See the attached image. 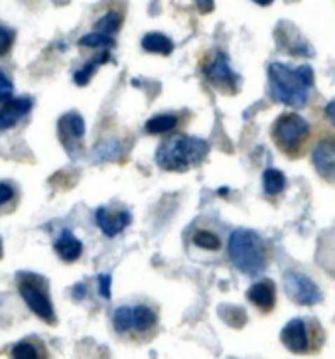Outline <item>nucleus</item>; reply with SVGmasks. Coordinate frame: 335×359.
Wrapping results in <instances>:
<instances>
[{
	"mask_svg": "<svg viewBox=\"0 0 335 359\" xmlns=\"http://www.w3.org/2000/svg\"><path fill=\"white\" fill-rule=\"evenodd\" d=\"M95 222L99 229L105 233L107 237H116L130 225L132 217L126 210H111V208H99L95 212Z\"/></svg>",
	"mask_w": 335,
	"mask_h": 359,
	"instance_id": "f8f14e48",
	"label": "nucleus"
},
{
	"mask_svg": "<svg viewBox=\"0 0 335 359\" xmlns=\"http://www.w3.org/2000/svg\"><path fill=\"white\" fill-rule=\"evenodd\" d=\"M178 125V116L176 115H158L152 116L146 123V133L150 135H164L174 130Z\"/></svg>",
	"mask_w": 335,
	"mask_h": 359,
	"instance_id": "6ab92c4d",
	"label": "nucleus"
},
{
	"mask_svg": "<svg viewBox=\"0 0 335 359\" xmlns=\"http://www.w3.org/2000/svg\"><path fill=\"white\" fill-rule=\"evenodd\" d=\"M262 186L268 196H278L286 188V176L278 168H268L262 174Z\"/></svg>",
	"mask_w": 335,
	"mask_h": 359,
	"instance_id": "f3484780",
	"label": "nucleus"
},
{
	"mask_svg": "<svg viewBox=\"0 0 335 359\" xmlns=\"http://www.w3.org/2000/svg\"><path fill=\"white\" fill-rule=\"evenodd\" d=\"M18 198H20L18 188H16L12 182H8V180H2V182H0V212L14 210Z\"/></svg>",
	"mask_w": 335,
	"mask_h": 359,
	"instance_id": "412c9836",
	"label": "nucleus"
},
{
	"mask_svg": "<svg viewBox=\"0 0 335 359\" xmlns=\"http://www.w3.org/2000/svg\"><path fill=\"white\" fill-rule=\"evenodd\" d=\"M16 286H18V294L26 302V306L30 308L42 322L50 324V326L57 322L55 308H53L52 298H50L48 278H43L42 275H36V273H18Z\"/></svg>",
	"mask_w": 335,
	"mask_h": 359,
	"instance_id": "20e7f679",
	"label": "nucleus"
},
{
	"mask_svg": "<svg viewBox=\"0 0 335 359\" xmlns=\"http://www.w3.org/2000/svg\"><path fill=\"white\" fill-rule=\"evenodd\" d=\"M14 43V30L0 24V57H4L12 50Z\"/></svg>",
	"mask_w": 335,
	"mask_h": 359,
	"instance_id": "a878e982",
	"label": "nucleus"
},
{
	"mask_svg": "<svg viewBox=\"0 0 335 359\" xmlns=\"http://www.w3.org/2000/svg\"><path fill=\"white\" fill-rule=\"evenodd\" d=\"M158 324V314L146 304L132 306V334H148L152 332ZM130 334V336H132Z\"/></svg>",
	"mask_w": 335,
	"mask_h": 359,
	"instance_id": "2eb2a0df",
	"label": "nucleus"
},
{
	"mask_svg": "<svg viewBox=\"0 0 335 359\" xmlns=\"http://www.w3.org/2000/svg\"><path fill=\"white\" fill-rule=\"evenodd\" d=\"M193 245L198 249H203V251H219L221 249V239L213 231H205V229H198L191 237Z\"/></svg>",
	"mask_w": 335,
	"mask_h": 359,
	"instance_id": "4be33fe9",
	"label": "nucleus"
},
{
	"mask_svg": "<svg viewBox=\"0 0 335 359\" xmlns=\"http://www.w3.org/2000/svg\"><path fill=\"white\" fill-rule=\"evenodd\" d=\"M142 48L150 53H160V55H170V53L174 52V43L172 40L164 36V34H146L144 38H142Z\"/></svg>",
	"mask_w": 335,
	"mask_h": 359,
	"instance_id": "dca6fc26",
	"label": "nucleus"
},
{
	"mask_svg": "<svg viewBox=\"0 0 335 359\" xmlns=\"http://www.w3.org/2000/svg\"><path fill=\"white\" fill-rule=\"evenodd\" d=\"M74 294H75V298H77V300H79V298H83V294H85V285H77L74 288Z\"/></svg>",
	"mask_w": 335,
	"mask_h": 359,
	"instance_id": "7c9ffc66",
	"label": "nucleus"
},
{
	"mask_svg": "<svg viewBox=\"0 0 335 359\" xmlns=\"http://www.w3.org/2000/svg\"><path fill=\"white\" fill-rule=\"evenodd\" d=\"M284 290L300 306H314L322 300V292L310 276L288 271L284 275Z\"/></svg>",
	"mask_w": 335,
	"mask_h": 359,
	"instance_id": "6e6552de",
	"label": "nucleus"
},
{
	"mask_svg": "<svg viewBox=\"0 0 335 359\" xmlns=\"http://www.w3.org/2000/svg\"><path fill=\"white\" fill-rule=\"evenodd\" d=\"M57 137L63 148L67 150L69 156H77L79 148L83 144L85 137V121L79 113H65V115L57 121Z\"/></svg>",
	"mask_w": 335,
	"mask_h": 359,
	"instance_id": "1a4fd4ad",
	"label": "nucleus"
},
{
	"mask_svg": "<svg viewBox=\"0 0 335 359\" xmlns=\"http://www.w3.org/2000/svg\"><path fill=\"white\" fill-rule=\"evenodd\" d=\"M12 93H14V83L11 81V77L0 69V103L11 101Z\"/></svg>",
	"mask_w": 335,
	"mask_h": 359,
	"instance_id": "bb28decb",
	"label": "nucleus"
},
{
	"mask_svg": "<svg viewBox=\"0 0 335 359\" xmlns=\"http://www.w3.org/2000/svg\"><path fill=\"white\" fill-rule=\"evenodd\" d=\"M274 144L282 150L288 156H300L304 150L306 142L310 138V125L308 121L296 113H284L276 121L273 127Z\"/></svg>",
	"mask_w": 335,
	"mask_h": 359,
	"instance_id": "39448f33",
	"label": "nucleus"
},
{
	"mask_svg": "<svg viewBox=\"0 0 335 359\" xmlns=\"http://www.w3.org/2000/svg\"><path fill=\"white\" fill-rule=\"evenodd\" d=\"M109 57H111V55H109V52H103L101 55H99V57H93V62H89V64L83 65L81 69H77V72L74 74L75 83L79 85V87H83V85L89 83V81H91V77H93L95 69H97V67H99L101 64L109 62Z\"/></svg>",
	"mask_w": 335,
	"mask_h": 359,
	"instance_id": "aec40b11",
	"label": "nucleus"
},
{
	"mask_svg": "<svg viewBox=\"0 0 335 359\" xmlns=\"http://www.w3.org/2000/svg\"><path fill=\"white\" fill-rule=\"evenodd\" d=\"M99 292L103 298H111V276L109 275H101L99 276Z\"/></svg>",
	"mask_w": 335,
	"mask_h": 359,
	"instance_id": "cd10ccee",
	"label": "nucleus"
},
{
	"mask_svg": "<svg viewBox=\"0 0 335 359\" xmlns=\"http://www.w3.org/2000/svg\"><path fill=\"white\" fill-rule=\"evenodd\" d=\"M252 2H257V4H261V6H268V4H273L274 0H252Z\"/></svg>",
	"mask_w": 335,
	"mask_h": 359,
	"instance_id": "2f4dec72",
	"label": "nucleus"
},
{
	"mask_svg": "<svg viewBox=\"0 0 335 359\" xmlns=\"http://www.w3.org/2000/svg\"><path fill=\"white\" fill-rule=\"evenodd\" d=\"M315 172L329 184H335V137H327L317 142L314 148Z\"/></svg>",
	"mask_w": 335,
	"mask_h": 359,
	"instance_id": "9d476101",
	"label": "nucleus"
},
{
	"mask_svg": "<svg viewBox=\"0 0 335 359\" xmlns=\"http://www.w3.org/2000/svg\"><path fill=\"white\" fill-rule=\"evenodd\" d=\"M11 355L12 358H42V355H48V351L43 349V346L36 348V344H32L30 339H24L11 349Z\"/></svg>",
	"mask_w": 335,
	"mask_h": 359,
	"instance_id": "b1692460",
	"label": "nucleus"
},
{
	"mask_svg": "<svg viewBox=\"0 0 335 359\" xmlns=\"http://www.w3.org/2000/svg\"><path fill=\"white\" fill-rule=\"evenodd\" d=\"M121 24H123V16H121L118 12H107L101 20H97L95 28H97L99 32H105L113 36L115 32H118Z\"/></svg>",
	"mask_w": 335,
	"mask_h": 359,
	"instance_id": "393cba45",
	"label": "nucleus"
},
{
	"mask_svg": "<svg viewBox=\"0 0 335 359\" xmlns=\"http://www.w3.org/2000/svg\"><path fill=\"white\" fill-rule=\"evenodd\" d=\"M113 326L116 334L130 336L132 334V306H118L113 314Z\"/></svg>",
	"mask_w": 335,
	"mask_h": 359,
	"instance_id": "a211bd4d",
	"label": "nucleus"
},
{
	"mask_svg": "<svg viewBox=\"0 0 335 359\" xmlns=\"http://www.w3.org/2000/svg\"><path fill=\"white\" fill-rule=\"evenodd\" d=\"M34 101L32 97H16L6 101L0 107V130H11L16 125H20L26 116L30 115Z\"/></svg>",
	"mask_w": 335,
	"mask_h": 359,
	"instance_id": "9b49d317",
	"label": "nucleus"
},
{
	"mask_svg": "<svg viewBox=\"0 0 335 359\" xmlns=\"http://www.w3.org/2000/svg\"><path fill=\"white\" fill-rule=\"evenodd\" d=\"M198 8L201 12H211L213 11V0H196Z\"/></svg>",
	"mask_w": 335,
	"mask_h": 359,
	"instance_id": "c756f323",
	"label": "nucleus"
},
{
	"mask_svg": "<svg viewBox=\"0 0 335 359\" xmlns=\"http://www.w3.org/2000/svg\"><path fill=\"white\" fill-rule=\"evenodd\" d=\"M0 259H2V241H0Z\"/></svg>",
	"mask_w": 335,
	"mask_h": 359,
	"instance_id": "473e14b6",
	"label": "nucleus"
},
{
	"mask_svg": "<svg viewBox=\"0 0 335 359\" xmlns=\"http://www.w3.org/2000/svg\"><path fill=\"white\" fill-rule=\"evenodd\" d=\"M77 43H79V46H83V48H113V46H115V38H113L111 34L95 30L93 34H87V36H83V38H81Z\"/></svg>",
	"mask_w": 335,
	"mask_h": 359,
	"instance_id": "5701e85b",
	"label": "nucleus"
},
{
	"mask_svg": "<svg viewBox=\"0 0 335 359\" xmlns=\"http://www.w3.org/2000/svg\"><path fill=\"white\" fill-rule=\"evenodd\" d=\"M203 74L205 79L213 87H217L221 93H235L239 87V75L231 69L229 60L223 52H215V55L203 67Z\"/></svg>",
	"mask_w": 335,
	"mask_h": 359,
	"instance_id": "0eeeda50",
	"label": "nucleus"
},
{
	"mask_svg": "<svg viewBox=\"0 0 335 359\" xmlns=\"http://www.w3.org/2000/svg\"><path fill=\"white\" fill-rule=\"evenodd\" d=\"M314 87V69L310 65L274 64L268 65V91L274 101L286 107L302 109L310 101V93Z\"/></svg>",
	"mask_w": 335,
	"mask_h": 359,
	"instance_id": "f257e3e1",
	"label": "nucleus"
},
{
	"mask_svg": "<svg viewBox=\"0 0 335 359\" xmlns=\"http://www.w3.org/2000/svg\"><path fill=\"white\" fill-rule=\"evenodd\" d=\"M247 298L251 300L254 306L261 312H271L276 304V286L273 280H261L254 283L247 292Z\"/></svg>",
	"mask_w": 335,
	"mask_h": 359,
	"instance_id": "ddd939ff",
	"label": "nucleus"
},
{
	"mask_svg": "<svg viewBox=\"0 0 335 359\" xmlns=\"http://www.w3.org/2000/svg\"><path fill=\"white\" fill-rule=\"evenodd\" d=\"M210 152V144L203 138L174 135L166 138L156 150V164L166 172H188L198 166Z\"/></svg>",
	"mask_w": 335,
	"mask_h": 359,
	"instance_id": "f03ea898",
	"label": "nucleus"
},
{
	"mask_svg": "<svg viewBox=\"0 0 335 359\" xmlns=\"http://www.w3.org/2000/svg\"><path fill=\"white\" fill-rule=\"evenodd\" d=\"M53 251L55 255L62 259L63 263H75L81 253H83V243L75 237L71 231H62V235L55 239V243H53Z\"/></svg>",
	"mask_w": 335,
	"mask_h": 359,
	"instance_id": "4468645a",
	"label": "nucleus"
},
{
	"mask_svg": "<svg viewBox=\"0 0 335 359\" xmlns=\"http://www.w3.org/2000/svg\"><path fill=\"white\" fill-rule=\"evenodd\" d=\"M315 326H317L315 322H312V326H310L302 318H294V320H290L284 326L280 339H282L284 346L290 349L292 353H310V351L320 348L317 344H314V334H317L320 330H315L314 334H312V330Z\"/></svg>",
	"mask_w": 335,
	"mask_h": 359,
	"instance_id": "423d86ee",
	"label": "nucleus"
},
{
	"mask_svg": "<svg viewBox=\"0 0 335 359\" xmlns=\"http://www.w3.org/2000/svg\"><path fill=\"white\" fill-rule=\"evenodd\" d=\"M325 118L335 127V101L327 103V107H325Z\"/></svg>",
	"mask_w": 335,
	"mask_h": 359,
	"instance_id": "c85d7f7f",
	"label": "nucleus"
},
{
	"mask_svg": "<svg viewBox=\"0 0 335 359\" xmlns=\"http://www.w3.org/2000/svg\"><path fill=\"white\" fill-rule=\"evenodd\" d=\"M229 257L231 263L242 275H261L268 263L266 245L259 233L251 229H235L229 237Z\"/></svg>",
	"mask_w": 335,
	"mask_h": 359,
	"instance_id": "7ed1b4c3",
	"label": "nucleus"
}]
</instances>
